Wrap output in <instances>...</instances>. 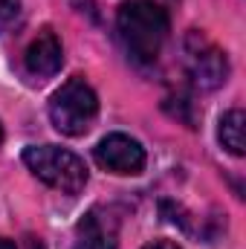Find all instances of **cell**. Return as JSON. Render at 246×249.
Masks as SVG:
<instances>
[{"mask_svg": "<svg viewBox=\"0 0 246 249\" xmlns=\"http://www.w3.org/2000/svg\"><path fill=\"white\" fill-rule=\"evenodd\" d=\"M116 29L124 50L139 64H154L168 38V12L154 0H124L116 15Z\"/></svg>", "mask_w": 246, "mask_h": 249, "instance_id": "1", "label": "cell"}, {"mask_svg": "<svg viewBox=\"0 0 246 249\" xmlns=\"http://www.w3.org/2000/svg\"><path fill=\"white\" fill-rule=\"evenodd\" d=\"M23 162L41 183L58 188L64 194H78L87 186V165L72 151L55 145H29L23 151Z\"/></svg>", "mask_w": 246, "mask_h": 249, "instance_id": "2", "label": "cell"}, {"mask_svg": "<svg viewBox=\"0 0 246 249\" xmlns=\"http://www.w3.org/2000/svg\"><path fill=\"white\" fill-rule=\"evenodd\" d=\"M96 116H99V96L78 75L64 81L61 90H55V96L50 102V119L55 124V130L64 136L87 133Z\"/></svg>", "mask_w": 246, "mask_h": 249, "instance_id": "3", "label": "cell"}, {"mask_svg": "<svg viewBox=\"0 0 246 249\" xmlns=\"http://www.w3.org/2000/svg\"><path fill=\"white\" fill-rule=\"evenodd\" d=\"M185 64H188L191 81L200 90H214L229 75L226 53L220 47H214L209 38H203L200 32H191L188 41H185Z\"/></svg>", "mask_w": 246, "mask_h": 249, "instance_id": "4", "label": "cell"}, {"mask_svg": "<svg viewBox=\"0 0 246 249\" xmlns=\"http://www.w3.org/2000/svg\"><path fill=\"white\" fill-rule=\"evenodd\" d=\"M96 162L113 174H142L145 148L127 133H110L96 145Z\"/></svg>", "mask_w": 246, "mask_h": 249, "instance_id": "5", "label": "cell"}, {"mask_svg": "<svg viewBox=\"0 0 246 249\" xmlns=\"http://www.w3.org/2000/svg\"><path fill=\"white\" fill-rule=\"evenodd\" d=\"M119 226L116 217L105 209H90L75 229V249H116Z\"/></svg>", "mask_w": 246, "mask_h": 249, "instance_id": "6", "label": "cell"}, {"mask_svg": "<svg viewBox=\"0 0 246 249\" xmlns=\"http://www.w3.org/2000/svg\"><path fill=\"white\" fill-rule=\"evenodd\" d=\"M61 64H64V50L58 35L53 29H41L38 38L26 50V70L38 78H50L61 70Z\"/></svg>", "mask_w": 246, "mask_h": 249, "instance_id": "7", "label": "cell"}, {"mask_svg": "<svg viewBox=\"0 0 246 249\" xmlns=\"http://www.w3.org/2000/svg\"><path fill=\"white\" fill-rule=\"evenodd\" d=\"M217 136H220V145H223L229 154H235V157H244L246 154V116H244L241 107L223 113Z\"/></svg>", "mask_w": 246, "mask_h": 249, "instance_id": "8", "label": "cell"}, {"mask_svg": "<svg viewBox=\"0 0 246 249\" xmlns=\"http://www.w3.org/2000/svg\"><path fill=\"white\" fill-rule=\"evenodd\" d=\"M20 15V0H0V32H6Z\"/></svg>", "mask_w": 246, "mask_h": 249, "instance_id": "9", "label": "cell"}, {"mask_svg": "<svg viewBox=\"0 0 246 249\" xmlns=\"http://www.w3.org/2000/svg\"><path fill=\"white\" fill-rule=\"evenodd\" d=\"M142 249H183V247H177L171 241H154V244H148V247H142Z\"/></svg>", "mask_w": 246, "mask_h": 249, "instance_id": "10", "label": "cell"}, {"mask_svg": "<svg viewBox=\"0 0 246 249\" xmlns=\"http://www.w3.org/2000/svg\"><path fill=\"white\" fill-rule=\"evenodd\" d=\"M0 249H15V244H12V241H6V238H0Z\"/></svg>", "mask_w": 246, "mask_h": 249, "instance_id": "11", "label": "cell"}, {"mask_svg": "<svg viewBox=\"0 0 246 249\" xmlns=\"http://www.w3.org/2000/svg\"><path fill=\"white\" fill-rule=\"evenodd\" d=\"M0 142H3V124H0Z\"/></svg>", "mask_w": 246, "mask_h": 249, "instance_id": "12", "label": "cell"}]
</instances>
